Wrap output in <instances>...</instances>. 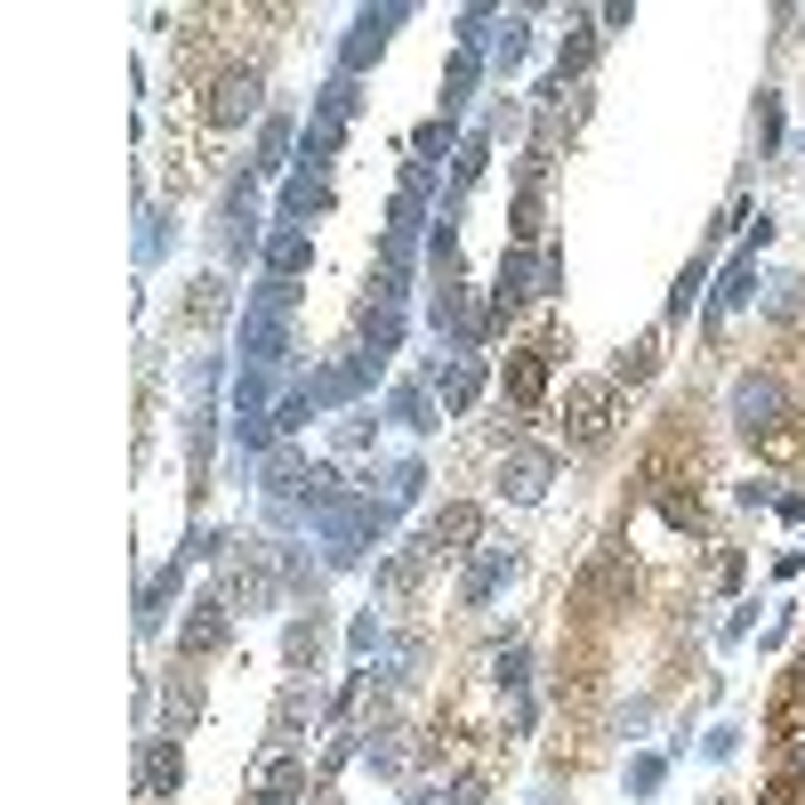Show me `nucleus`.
Returning a JSON list of instances; mask_svg holds the SVG:
<instances>
[{"mask_svg": "<svg viewBox=\"0 0 805 805\" xmlns=\"http://www.w3.org/2000/svg\"><path fill=\"white\" fill-rule=\"evenodd\" d=\"M733 419H741V436H749V443L781 436V427L797 419V411H790V387H781L773 370H741V387H733Z\"/></svg>", "mask_w": 805, "mask_h": 805, "instance_id": "obj_1", "label": "nucleus"}, {"mask_svg": "<svg viewBox=\"0 0 805 805\" xmlns=\"http://www.w3.org/2000/svg\"><path fill=\"white\" fill-rule=\"evenodd\" d=\"M346 113H355V81H330L322 89V106H315V121H306V161H330L339 154V130H346Z\"/></svg>", "mask_w": 805, "mask_h": 805, "instance_id": "obj_2", "label": "nucleus"}, {"mask_svg": "<svg viewBox=\"0 0 805 805\" xmlns=\"http://www.w3.org/2000/svg\"><path fill=\"white\" fill-rule=\"evenodd\" d=\"M564 427H572V443H596L612 427V379H581L564 395Z\"/></svg>", "mask_w": 805, "mask_h": 805, "instance_id": "obj_3", "label": "nucleus"}, {"mask_svg": "<svg viewBox=\"0 0 805 805\" xmlns=\"http://www.w3.org/2000/svg\"><path fill=\"white\" fill-rule=\"evenodd\" d=\"M403 16H411V9H363V16H355V33H346V49H339V73L355 81V73L370 65V57H379L387 25H403Z\"/></svg>", "mask_w": 805, "mask_h": 805, "instance_id": "obj_4", "label": "nucleus"}, {"mask_svg": "<svg viewBox=\"0 0 805 805\" xmlns=\"http://www.w3.org/2000/svg\"><path fill=\"white\" fill-rule=\"evenodd\" d=\"M548 355H556L548 339L508 355V395H515V411H540V395H548Z\"/></svg>", "mask_w": 805, "mask_h": 805, "instance_id": "obj_5", "label": "nucleus"}, {"mask_svg": "<svg viewBox=\"0 0 805 805\" xmlns=\"http://www.w3.org/2000/svg\"><path fill=\"white\" fill-rule=\"evenodd\" d=\"M225 636H234V621H225V605H218V596H202V605L185 612V629H178V652H185V660H202V652H218Z\"/></svg>", "mask_w": 805, "mask_h": 805, "instance_id": "obj_6", "label": "nucleus"}, {"mask_svg": "<svg viewBox=\"0 0 805 805\" xmlns=\"http://www.w3.org/2000/svg\"><path fill=\"white\" fill-rule=\"evenodd\" d=\"M556 476V451H515V460L500 467V484H508V500H540Z\"/></svg>", "mask_w": 805, "mask_h": 805, "instance_id": "obj_7", "label": "nucleus"}, {"mask_svg": "<svg viewBox=\"0 0 805 805\" xmlns=\"http://www.w3.org/2000/svg\"><path fill=\"white\" fill-rule=\"evenodd\" d=\"M476 532H484V508H467V500H460V508H443L436 524H427V548H443V556H451V548L476 540Z\"/></svg>", "mask_w": 805, "mask_h": 805, "instance_id": "obj_8", "label": "nucleus"}, {"mask_svg": "<svg viewBox=\"0 0 805 805\" xmlns=\"http://www.w3.org/2000/svg\"><path fill=\"white\" fill-rule=\"evenodd\" d=\"M258 797H266V805L306 797V757H275V766H258Z\"/></svg>", "mask_w": 805, "mask_h": 805, "instance_id": "obj_9", "label": "nucleus"}, {"mask_svg": "<svg viewBox=\"0 0 805 805\" xmlns=\"http://www.w3.org/2000/svg\"><path fill=\"white\" fill-rule=\"evenodd\" d=\"M298 266H306V234H298V225H282V234H266V275H275V282H291Z\"/></svg>", "mask_w": 805, "mask_h": 805, "instance_id": "obj_10", "label": "nucleus"}, {"mask_svg": "<svg viewBox=\"0 0 805 805\" xmlns=\"http://www.w3.org/2000/svg\"><path fill=\"white\" fill-rule=\"evenodd\" d=\"M251 106H258V73H225V81H218V97H210V113H218V121H242Z\"/></svg>", "mask_w": 805, "mask_h": 805, "instance_id": "obj_11", "label": "nucleus"}, {"mask_svg": "<svg viewBox=\"0 0 805 805\" xmlns=\"http://www.w3.org/2000/svg\"><path fill=\"white\" fill-rule=\"evenodd\" d=\"M749 291H757V266H749V258H733V275H725V291H717V298H709V322H725V315H733V306H741V298H749Z\"/></svg>", "mask_w": 805, "mask_h": 805, "instance_id": "obj_12", "label": "nucleus"}, {"mask_svg": "<svg viewBox=\"0 0 805 805\" xmlns=\"http://www.w3.org/2000/svg\"><path fill=\"white\" fill-rule=\"evenodd\" d=\"M500 572H508V540L476 556V572H467V588H460V596H467V605H484V596H491V581H500Z\"/></svg>", "mask_w": 805, "mask_h": 805, "instance_id": "obj_13", "label": "nucleus"}, {"mask_svg": "<svg viewBox=\"0 0 805 805\" xmlns=\"http://www.w3.org/2000/svg\"><path fill=\"white\" fill-rule=\"evenodd\" d=\"M427 556H436V548H427V540H419V548H403L395 564L379 572V588H387V596H403V588H411V581H419V572H427Z\"/></svg>", "mask_w": 805, "mask_h": 805, "instance_id": "obj_14", "label": "nucleus"}, {"mask_svg": "<svg viewBox=\"0 0 805 805\" xmlns=\"http://www.w3.org/2000/svg\"><path fill=\"white\" fill-rule=\"evenodd\" d=\"M306 717H315V693H306V685H291V693H282V709H275V733L291 741V733L306 725Z\"/></svg>", "mask_w": 805, "mask_h": 805, "instance_id": "obj_15", "label": "nucleus"}, {"mask_svg": "<svg viewBox=\"0 0 805 805\" xmlns=\"http://www.w3.org/2000/svg\"><path fill=\"white\" fill-rule=\"evenodd\" d=\"M146 790H178V741H154V757H146Z\"/></svg>", "mask_w": 805, "mask_h": 805, "instance_id": "obj_16", "label": "nucleus"}, {"mask_svg": "<svg viewBox=\"0 0 805 805\" xmlns=\"http://www.w3.org/2000/svg\"><path fill=\"white\" fill-rule=\"evenodd\" d=\"M484 154H491V130H476V137L460 146V161H451V185H476V178H484Z\"/></svg>", "mask_w": 805, "mask_h": 805, "instance_id": "obj_17", "label": "nucleus"}, {"mask_svg": "<svg viewBox=\"0 0 805 805\" xmlns=\"http://www.w3.org/2000/svg\"><path fill=\"white\" fill-rule=\"evenodd\" d=\"M194 717H202V685H194V676H178V685H170V733H185Z\"/></svg>", "mask_w": 805, "mask_h": 805, "instance_id": "obj_18", "label": "nucleus"}, {"mask_svg": "<svg viewBox=\"0 0 805 805\" xmlns=\"http://www.w3.org/2000/svg\"><path fill=\"white\" fill-rule=\"evenodd\" d=\"M306 210H322V178L315 170L291 178V194H282V218H306Z\"/></svg>", "mask_w": 805, "mask_h": 805, "instance_id": "obj_19", "label": "nucleus"}, {"mask_svg": "<svg viewBox=\"0 0 805 805\" xmlns=\"http://www.w3.org/2000/svg\"><path fill=\"white\" fill-rule=\"evenodd\" d=\"M652 355H660L652 339H645V346H629V355L612 363V387H636V379H652Z\"/></svg>", "mask_w": 805, "mask_h": 805, "instance_id": "obj_20", "label": "nucleus"}, {"mask_svg": "<svg viewBox=\"0 0 805 805\" xmlns=\"http://www.w3.org/2000/svg\"><path fill=\"white\" fill-rule=\"evenodd\" d=\"M700 282H709V258H693L685 275H676V298H669V315H693V298H700Z\"/></svg>", "mask_w": 805, "mask_h": 805, "instance_id": "obj_21", "label": "nucleus"}, {"mask_svg": "<svg viewBox=\"0 0 805 805\" xmlns=\"http://www.w3.org/2000/svg\"><path fill=\"white\" fill-rule=\"evenodd\" d=\"M476 73H484V65H476V49H460V57H451V81H443L451 97H443V106H460V97L476 89Z\"/></svg>", "mask_w": 805, "mask_h": 805, "instance_id": "obj_22", "label": "nucleus"}, {"mask_svg": "<svg viewBox=\"0 0 805 805\" xmlns=\"http://www.w3.org/2000/svg\"><path fill=\"white\" fill-rule=\"evenodd\" d=\"M282 154H291V130L266 121V130H258V170H282Z\"/></svg>", "mask_w": 805, "mask_h": 805, "instance_id": "obj_23", "label": "nucleus"}, {"mask_svg": "<svg viewBox=\"0 0 805 805\" xmlns=\"http://www.w3.org/2000/svg\"><path fill=\"white\" fill-rule=\"evenodd\" d=\"M476 387H484V363H460V370H451V411H467V403H476Z\"/></svg>", "mask_w": 805, "mask_h": 805, "instance_id": "obj_24", "label": "nucleus"}, {"mask_svg": "<svg viewBox=\"0 0 805 805\" xmlns=\"http://www.w3.org/2000/svg\"><path fill=\"white\" fill-rule=\"evenodd\" d=\"M315 419V395H282V411H275V436H291V427H306Z\"/></svg>", "mask_w": 805, "mask_h": 805, "instance_id": "obj_25", "label": "nucleus"}, {"mask_svg": "<svg viewBox=\"0 0 805 805\" xmlns=\"http://www.w3.org/2000/svg\"><path fill=\"white\" fill-rule=\"evenodd\" d=\"M395 419H411V427H436V419H427V387H395Z\"/></svg>", "mask_w": 805, "mask_h": 805, "instance_id": "obj_26", "label": "nucleus"}, {"mask_svg": "<svg viewBox=\"0 0 805 805\" xmlns=\"http://www.w3.org/2000/svg\"><path fill=\"white\" fill-rule=\"evenodd\" d=\"M532 234H540V194L524 185V194H515V242H532Z\"/></svg>", "mask_w": 805, "mask_h": 805, "instance_id": "obj_27", "label": "nucleus"}, {"mask_svg": "<svg viewBox=\"0 0 805 805\" xmlns=\"http://www.w3.org/2000/svg\"><path fill=\"white\" fill-rule=\"evenodd\" d=\"M315 645H322V621H298V629H291V660H298V669L315 660Z\"/></svg>", "mask_w": 805, "mask_h": 805, "instance_id": "obj_28", "label": "nucleus"}, {"mask_svg": "<svg viewBox=\"0 0 805 805\" xmlns=\"http://www.w3.org/2000/svg\"><path fill=\"white\" fill-rule=\"evenodd\" d=\"M218 291H225V282H202V291H194V322H218V306H225Z\"/></svg>", "mask_w": 805, "mask_h": 805, "instance_id": "obj_29", "label": "nucleus"}]
</instances>
